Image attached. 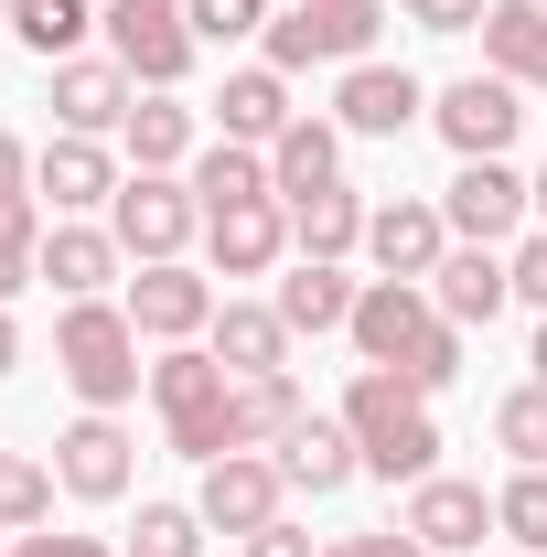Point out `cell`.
Masks as SVG:
<instances>
[{
	"label": "cell",
	"mask_w": 547,
	"mask_h": 557,
	"mask_svg": "<svg viewBox=\"0 0 547 557\" xmlns=\"http://www.w3.org/2000/svg\"><path fill=\"white\" fill-rule=\"evenodd\" d=\"M343 333H354V354H365V364L409 375L418 397H440V386L462 375V322H440V300H429L418 278H365Z\"/></svg>",
	"instance_id": "6da1fadb"
},
{
	"label": "cell",
	"mask_w": 547,
	"mask_h": 557,
	"mask_svg": "<svg viewBox=\"0 0 547 557\" xmlns=\"http://www.w3.org/2000/svg\"><path fill=\"white\" fill-rule=\"evenodd\" d=\"M343 429H354V450H365L376 483H429V472H440V418H429V397H418L409 375H387V364H365V375L343 386Z\"/></svg>",
	"instance_id": "7a4b0ae2"
},
{
	"label": "cell",
	"mask_w": 547,
	"mask_h": 557,
	"mask_svg": "<svg viewBox=\"0 0 547 557\" xmlns=\"http://www.w3.org/2000/svg\"><path fill=\"white\" fill-rule=\"evenodd\" d=\"M150 408H161V440L205 472V461H226V450H247L236 440V375L215 364V344H161V364H150Z\"/></svg>",
	"instance_id": "3957f363"
},
{
	"label": "cell",
	"mask_w": 547,
	"mask_h": 557,
	"mask_svg": "<svg viewBox=\"0 0 547 557\" xmlns=\"http://www.w3.org/2000/svg\"><path fill=\"white\" fill-rule=\"evenodd\" d=\"M54 375L75 386V408H130L139 386H150L130 300H65V322H54Z\"/></svg>",
	"instance_id": "277c9868"
},
{
	"label": "cell",
	"mask_w": 547,
	"mask_h": 557,
	"mask_svg": "<svg viewBox=\"0 0 547 557\" xmlns=\"http://www.w3.org/2000/svg\"><path fill=\"white\" fill-rule=\"evenodd\" d=\"M376 33H387V0H290V11H269L258 44L279 75H312V65H365Z\"/></svg>",
	"instance_id": "5b68a950"
},
{
	"label": "cell",
	"mask_w": 547,
	"mask_h": 557,
	"mask_svg": "<svg viewBox=\"0 0 547 557\" xmlns=\"http://www.w3.org/2000/svg\"><path fill=\"white\" fill-rule=\"evenodd\" d=\"M108 236L130 247L139 269H150V258H183V247L205 236V194H194V172H130L119 205H108Z\"/></svg>",
	"instance_id": "8992f818"
},
{
	"label": "cell",
	"mask_w": 547,
	"mask_h": 557,
	"mask_svg": "<svg viewBox=\"0 0 547 557\" xmlns=\"http://www.w3.org/2000/svg\"><path fill=\"white\" fill-rule=\"evenodd\" d=\"M97 22H108V54H119L139 86H172V97H183V75H194V54H205L194 22H183V0H108Z\"/></svg>",
	"instance_id": "52a82bcc"
},
{
	"label": "cell",
	"mask_w": 547,
	"mask_h": 557,
	"mask_svg": "<svg viewBox=\"0 0 547 557\" xmlns=\"http://www.w3.org/2000/svg\"><path fill=\"white\" fill-rule=\"evenodd\" d=\"M429 129L451 139L462 161H505L515 129H526V86H505V75H451V86L429 97Z\"/></svg>",
	"instance_id": "ba28073f"
},
{
	"label": "cell",
	"mask_w": 547,
	"mask_h": 557,
	"mask_svg": "<svg viewBox=\"0 0 547 557\" xmlns=\"http://www.w3.org/2000/svg\"><path fill=\"white\" fill-rule=\"evenodd\" d=\"M215 278L194 269V258H150V269L130 278V322H139V344H205L215 333Z\"/></svg>",
	"instance_id": "9c48e42d"
},
{
	"label": "cell",
	"mask_w": 547,
	"mask_h": 557,
	"mask_svg": "<svg viewBox=\"0 0 547 557\" xmlns=\"http://www.w3.org/2000/svg\"><path fill=\"white\" fill-rule=\"evenodd\" d=\"M440 214H451V236H462V247H515V236L537 225L526 172H515V161H462V172H451V194H440Z\"/></svg>",
	"instance_id": "30bf717a"
},
{
	"label": "cell",
	"mask_w": 547,
	"mask_h": 557,
	"mask_svg": "<svg viewBox=\"0 0 547 557\" xmlns=\"http://www.w3.org/2000/svg\"><path fill=\"white\" fill-rule=\"evenodd\" d=\"M54 483L75 504H119L139 483V440L119 429V408H86L75 429H54Z\"/></svg>",
	"instance_id": "8fae6325"
},
{
	"label": "cell",
	"mask_w": 547,
	"mask_h": 557,
	"mask_svg": "<svg viewBox=\"0 0 547 557\" xmlns=\"http://www.w3.org/2000/svg\"><path fill=\"white\" fill-rule=\"evenodd\" d=\"M279 504H290V472H279L269 450L205 461V493H194V515H205L215 536H258V525H279Z\"/></svg>",
	"instance_id": "7c38bea8"
},
{
	"label": "cell",
	"mask_w": 547,
	"mask_h": 557,
	"mask_svg": "<svg viewBox=\"0 0 547 557\" xmlns=\"http://www.w3.org/2000/svg\"><path fill=\"white\" fill-rule=\"evenodd\" d=\"M418 119H429V86H418L409 65H343V86H333V129L343 139H409Z\"/></svg>",
	"instance_id": "4fadbf2b"
},
{
	"label": "cell",
	"mask_w": 547,
	"mask_h": 557,
	"mask_svg": "<svg viewBox=\"0 0 547 557\" xmlns=\"http://www.w3.org/2000/svg\"><path fill=\"white\" fill-rule=\"evenodd\" d=\"M119 150L108 139H75V129H54L44 150H33V194H44V214H108L119 205Z\"/></svg>",
	"instance_id": "5bb4252c"
},
{
	"label": "cell",
	"mask_w": 547,
	"mask_h": 557,
	"mask_svg": "<svg viewBox=\"0 0 547 557\" xmlns=\"http://www.w3.org/2000/svg\"><path fill=\"white\" fill-rule=\"evenodd\" d=\"M365 258H376V278H418V289H429V269L451 258V214L429 205V194L376 205V214H365Z\"/></svg>",
	"instance_id": "9a60e30c"
},
{
	"label": "cell",
	"mask_w": 547,
	"mask_h": 557,
	"mask_svg": "<svg viewBox=\"0 0 547 557\" xmlns=\"http://www.w3.org/2000/svg\"><path fill=\"white\" fill-rule=\"evenodd\" d=\"M130 108H139V75L119 54H65L54 65V129L108 139V129H130Z\"/></svg>",
	"instance_id": "2e32d148"
},
{
	"label": "cell",
	"mask_w": 547,
	"mask_h": 557,
	"mask_svg": "<svg viewBox=\"0 0 547 557\" xmlns=\"http://www.w3.org/2000/svg\"><path fill=\"white\" fill-rule=\"evenodd\" d=\"M398 525H409L429 557L483 547V536H494V493H483V483H462V472H429V483H409V515H398Z\"/></svg>",
	"instance_id": "e0dca14e"
},
{
	"label": "cell",
	"mask_w": 547,
	"mask_h": 557,
	"mask_svg": "<svg viewBox=\"0 0 547 557\" xmlns=\"http://www.w3.org/2000/svg\"><path fill=\"white\" fill-rule=\"evenodd\" d=\"M205 258L226 278H269L279 258H290V205H279V194H258V205H215L205 214Z\"/></svg>",
	"instance_id": "ac0fdd59"
},
{
	"label": "cell",
	"mask_w": 547,
	"mask_h": 557,
	"mask_svg": "<svg viewBox=\"0 0 547 557\" xmlns=\"http://www.w3.org/2000/svg\"><path fill=\"white\" fill-rule=\"evenodd\" d=\"M130 269V247L97 225V214H54V236H44V278H54V300H108V278Z\"/></svg>",
	"instance_id": "d6986e66"
},
{
	"label": "cell",
	"mask_w": 547,
	"mask_h": 557,
	"mask_svg": "<svg viewBox=\"0 0 547 557\" xmlns=\"http://www.w3.org/2000/svg\"><path fill=\"white\" fill-rule=\"evenodd\" d=\"M429 300H440V322L483 333V322L515 300V269H505V247H462V236H451V258L429 269Z\"/></svg>",
	"instance_id": "ffe728a7"
},
{
	"label": "cell",
	"mask_w": 547,
	"mask_h": 557,
	"mask_svg": "<svg viewBox=\"0 0 547 557\" xmlns=\"http://www.w3.org/2000/svg\"><path fill=\"white\" fill-rule=\"evenodd\" d=\"M119 150H130V172H194L205 129H194V108H183L172 86H139V108H130V129H119Z\"/></svg>",
	"instance_id": "44dd1931"
},
{
	"label": "cell",
	"mask_w": 547,
	"mask_h": 557,
	"mask_svg": "<svg viewBox=\"0 0 547 557\" xmlns=\"http://www.w3.org/2000/svg\"><path fill=\"white\" fill-rule=\"evenodd\" d=\"M365 194L354 183H312V194H290V258H365Z\"/></svg>",
	"instance_id": "7402d4cb"
},
{
	"label": "cell",
	"mask_w": 547,
	"mask_h": 557,
	"mask_svg": "<svg viewBox=\"0 0 547 557\" xmlns=\"http://www.w3.org/2000/svg\"><path fill=\"white\" fill-rule=\"evenodd\" d=\"M290 119H301V108H290V75H279V65H236L226 86H215V139H247V150H269Z\"/></svg>",
	"instance_id": "603a6c76"
},
{
	"label": "cell",
	"mask_w": 547,
	"mask_h": 557,
	"mask_svg": "<svg viewBox=\"0 0 547 557\" xmlns=\"http://www.w3.org/2000/svg\"><path fill=\"white\" fill-rule=\"evenodd\" d=\"M354 289H365V278H343V258H290V278L269 289V311L290 333H343V322H354Z\"/></svg>",
	"instance_id": "cb8c5ba5"
},
{
	"label": "cell",
	"mask_w": 547,
	"mask_h": 557,
	"mask_svg": "<svg viewBox=\"0 0 547 557\" xmlns=\"http://www.w3.org/2000/svg\"><path fill=\"white\" fill-rule=\"evenodd\" d=\"M205 344H215V364H226V375H290V344H301V333L279 322L269 300H226Z\"/></svg>",
	"instance_id": "d4e9b609"
},
{
	"label": "cell",
	"mask_w": 547,
	"mask_h": 557,
	"mask_svg": "<svg viewBox=\"0 0 547 557\" xmlns=\"http://www.w3.org/2000/svg\"><path fill=\"white\" fill-rule=\"evenodd\" d=\"M269 461L290 472V493H343L354 472H365V450H354V429H343V418H301Z\"/></svg>",
	"instance_id": "484cf974"
},
{
	"label": "cell",
	"mask_w": 547,
	"mask_h": 557,
	"mask_svg": "<svg viewBox=\"0 0 547 557\" xmlns=\"http://www.w3.org/2000/svg\"><path fill=\"white\" fill-rule=\"evenodd\" d=\"M483 75L547 86V11L537 0H494V11H483Z\"/></svg>",
	"instance_id": "4316f807"
},
{
	"label": "cell",
	"mask_w": 547,
	"mask_h": 557,
	"mask_svg": "<svg viewBox=\"0 0 547 557\" xmlns=\"http://www.w3.org/2000/svg\"><path fill=\"white\" fill-rule=\"evenodd\" d=\"M269 183H279V205H290V194H312V183H343V129L301 108V119L269 139Z\"/></svg>",
	"instance_id": "83f0119b"
},
{
	"label": "cell",
	"mask_w": 547,
	"mask_h": 557,
	"mask_svg": "<svg viewBox=\"0 0 547 557\" xmlns=\"http://www.w3.org/2000/svg\"><path fill=\"white\" fill-rule=\"evenodd\" d=\"M44 236H54V214H44V194H0V311L44 278Z\"/></svg>",
	"instance_id": "f1b7e54d"
},
{
	"label": "cell",
	"mask_w": 547,
	"mask_h": 557,
	"mask_svg": "<svg viewBox=\"0 0 547 557\" xmlns=\"http://www.w3.org/2000/svg\"><path fill=\"white\" fill-rule=\"evenodd\" d=\"M194 194H205V214L279 194V183H269V150H247V139H205V150H194Z\"/></svg>",
	"instance_id": "f546056e"
},
{
	"label": "cell",
	"mask_w": 547,
	"mask_h": 557,
	"mask_svg": "<svg viewBox=\"0 0 547 557\" xmlns=\"http://www.w3.org/2000/svg\"><path fill=\"white\" fill-rule=\"evenodd\" d=\"M301 418H312V408H301L290 375H236V440H247V450H279Z\"/></svg>",
	"instance_id": "4dcf8cb0"
},
{
	"label": "cell",
	"mask_w": 547,
	"mask_h": 557,
	"mask_svg": "<svg viewBox=\"0 0 547 557\" xmlns=\"http://www.w3.org/2000/svg\"><path fill=\"white\" fill-rule=\"evenodd\" d=\"M54 461H33V450H0V525L11 536H33V525H54Z\"/></svg>",
	"instance_id": "1f68e13d"
},
{
	"label": "cell",
	"mask_w": 547,
	"mask_h": 557,
	"mask_svg": "<svg viewBox=\"0 0 547 557\" xmlns=\"http://www.w3.org/2000/svg\"><path fill=\"white\" fill-rule=\"evenodd\" d=\"M494 536L547 557V472H505V483H494Z\"/></svg>",
	"instance_id": "d6a6232c"
},
{
	"label": "cell",
	"mask_w": 547,
	"mask_h": 557,
	"mask_svg": "<svg viewBox=\"0 0 547 557\" xmlns=\"http://www.w3.org/2000/svg\"><path fill=\"white\" fill-rule=\"evenodd\" d=\"M86 33H97V11H86V0H44V11H22V22H11V44H22V54H44V65H65Z\"/></svg>",
	"instance_id": "836d02e7"
},
{
	"label": "cell",
	"mask_w": 547,
	"mask_h": 557,
	"mask_svg": "<svg viewBox=\"0 0 547 557\" xmlns=\"http://www.w3.org/2000/svg\"><path fill=\"white\" fill-rule=\"evenodd\" d=\"M205 515L194 504H139V525H130V557H205Z\"/></svg>",
	"instance_id": "e575fe53"
},
{
	"label": "cell",
	"mask_w": 547,
	"mask_h": 557,
	"mask_svg": "<svg viewBox=\"0 0 547 557\" xmlns=\"http://www.w3.org/2000/svg\"><path fill=\"white\" fill-rule=\"evenodd\" d=\"M494 440L515 450V472H547V386H537V375H526V386L494 408Z\"/></svg>",
	"instance_id": "d590c367"
},
{
	"label": "cell",
	"mask_w": 547,
	"mask_h": 557,
	"mask_svg": "<svg viewBox=\"0 0 547 557\" xmlns=\"http://www.w3.org/2000/svg\"><path fill=\"white\" fill-rule=\"evenodd\" d=\"M183 22H194V44H247V33H269V0H183Z\"/></svg>",
	"instance_id": "8d00e7d4"
},
{
	"label": "cell",
	"mask_w": 547,
	"mask_h": 557,
	"mask_svg": "<svg viewBox=\"0 0 547 557\" xmlns=\"http://www.w3.org/2000/svg\"><path fill=\"white\" fill-rule=\"evenodd\" d=\"M505 269H515V300H526V311H547V225H526V236L505 247Z\"/></svg>",
	"instance_id": "74e56055"
},
{
	"label": "cell",
	"mask_w": 547,
	"mask_h": 557,
	"mask_svg": "<svg viewBox=\"0 0 547 557\" xmlns=\"http://www.w3.org/2000/svg\"><path fill=\"white\" fill-rule=\"evenodd\" d=\"M11 557H119L108 536H75V525H33V536H11Z\"/></svg>",
	"instance_id": "f35d334b"
},
{
	"label": "cell",
	"mask_w": 547,
	"mask_h": 557,
	"mask_svg": "<svg viewBox=\"0 0 547 557\" xmlns=\"http://www.w3.org/2000/svg\"><path fill=\"white\" fill-rule=\"evenodd\" d=\"M323 557H429V547H418L409 525H354V536H333Z\"/></svg>",
	"instance_id": "ab89813d"
},
{
	"label": "cell",
	"mask_w": 547,
	"mask_h": 557,
	"mask_svg": "<svg viewBox=\"0 0 547 557\" xmlns=\"http://www.w3.org/2000/svg\"><path fill=\"white\" fill-rule=\"evenodd\" d=\"M398 11H409L418 33H483V11H494V0H398Z\"/></svg>",
	"instance_id": "60d3db41"
},
{
	"label": "cell",
	"mask_w": 547,
	"mask_h": 557,
	"mask_svg": "<svg viewBox=\"0 0 547 557\" xmlns=\"http://www.w3.org/2000/svg\"><path fill=\"white\" fill-rule=\"evenodd\" d=\"M247 557H323V547H312V536L279 515V525H258V536H247Z\"/></svg>",
	"instance_id": "b9f144b4"
},
{
	"label": "cell",
	"mask_w": 547,
	"mask_h": 557,
	"mask_svg": "<svg viewBox=\"0 0 547 557\" xmlns=\"http://www.w3.org/2000/svg\"><path fill=\"white\" fill-rule=\"evenodd\" d=\"M0 194H33V150H22L11 129H0Z\"/></svg>",
	"instance_id": "7bdbcfd3"
},
{
	"label": "cell",
	"mask_w": 547,
	"mask_h": 557,
	"mask_svg": "<svg viewBox=\"0 0 547 557\" xmlns=\"http://www.w3.org/2000/svg\"><path fill=\"white\" fill-rule=\"evenodd\" d=\"M0 375H22V322L0 311Z\"/></svg>",
	"instance_id": "ee69618b"
},
{
	"label": "cell",
	"mask_w": 547,
	"mask_h": 557,
	"mask_svg": "<svg viewBox=\"0 0 547 557\" xmlns=\"http://www.w3.org/2000/svg\"><path fill=\"white\" fill-rule=\"evenodd\" d=\"M526 205H537V225H547V172H526Z\"/></svg>",
	"instance_id": "f6af8a7d"
},
{
	"label": "cell",
	"mask_w": 547,
	"mask_h": 557,
	"mask_svg": "<svg viewBox=\"0 0 547 557\" xmlns=\"http://www.w3.org/2000/svg\"><path fill=\"white\" fill-rule=\"evenodd\" d=\"M526 364H537V386H547V311H537V354H526Z\"/></svg>",
	"instance_id": "bcb514c9"
},
{
	"label": "cell",
	"mask_w": 547,
	"mask_h": 557,
	"mask_svg": "<svg viewBox=\"0 0 547 557\" xmlns=\"http://www.w3.org/2000/svg\"><path fill=\"white\" fill-rule=\"evenodd\" d=\"M22 11H44V0H11V22H22Z\"/></svg>",
	"instance_id": "7dc6e473"
},
{
	"label": "cell",
	"mask_w": 547,
	"mask_h": 557,
	"mask_svg": "<svg viewBox=\"0 0 547 557\" xmlns=\"http://www.w3.org/2000/svg\"><path fill=\"white\" fill-rule=\"evenodd\" d=\"M0 44H11V0H0Z\"/></svg>",
	"instance_id": "c3c4849f"
},
{
	"label": "cell",
	"mask_w": 547,
	"mask_h": 557,
	"mask_svg": "<svg viewBox=\"0 0 547 557\" xmlns=\"http://www.w3.org/2000/svg\"><path fill=\"white\" fill-rule=\"evenodd\" d=\"M0 557H11V525H0Z\"/></svg>",
	"instance_id": "681fc988"
},
{
	"label": "cell",
	"mask_w": 547,
	"mask_h": 557,
	"mask_svg": "<svg viewBox=\"0 0 547 557\" xmlns=\"http://www.w3.org/2000/svg\"><path fill=\"white\" fill-rule=\"evenodd\" d=\"M537 11H547V0H537Z\"/></svg>",
	"instance_id": "f907efd6"
}]
</instances>
